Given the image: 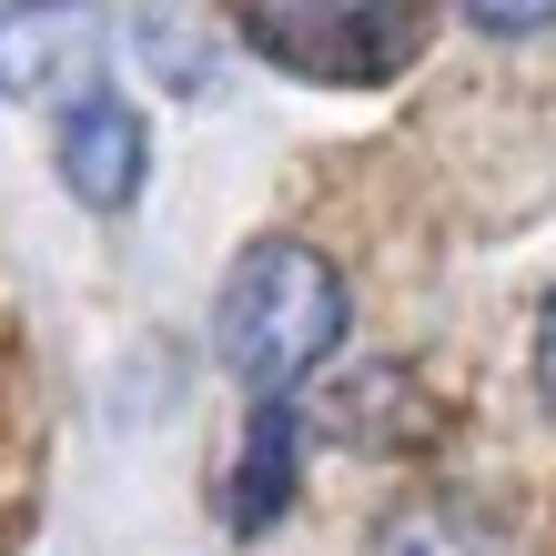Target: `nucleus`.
I'll use <instances>...</instances> for the list:
<instances>
[{
  "label": "nucleus",
  "mask_w": 556,
  "mask_h": 556,
  "mask_svg": "<svg viewBox=\"0 0 556 556\" xmlns=\"http://www.w3.org/2000/svg\"><path fill=\"white\" fill-rule=\"evenodd\" d=\"M304 425H314V435H334V445H354V455H425L455 415L425 395L415 365H354V375H334L304 405Z\"/></svg>",
  "instance_id": "nucleus-4"
},
{
  "label": "nucleus",
  "mask_w": 556,
  "mask_h": 556,
  "mask_svg": "<svg viewBox=\"0 0 556 556\" xmlns=\"http://www.w3.org/2000/svg\"><path fill=\"white\" fill-rule=\"evenodd\" d=\"M112 11L102 0H0V91L11 102H61L102 91Z\"/></svg>",
  "instance_id": "nucleus-3"
},
{
  "label": "nucleus",
  "mask_w": 556,
  "mask_h": 556,
  "mask_svg": "<svg viewBox=\"0 0 556 556\" xmlns=\"http://www.w3.org/2000/svg\"><path fill=\"white\" fill-rule=\"evenodd\" d=\"M293 485H304V405H293V395H253L243 445H233L223 496H213L223 536H274L293 516Z\"/></svg>",
  "instance_id": "nucleus-7"
},
{
  "label": "nucleus",
  "mask_w": 556,
  "mask_h": 556,
  "mask_svg": "<svg viewBox=\"0 0 556 556\" xmlns=\"http://www.w3.org/2000/svg\"><path fill=\"white\" fill-rule=\"evenodd\" d=\"M536 395L556 405V304H546V324H536Z\"/></svg>",
  "instance_id": "nucleus-10"
},
{
  "label": "nucleus",
  "mask_w": 556,
  "mask_h": 556,
  "mask_svg": "<svg viewBox=\"0 0 556 556\" xmlns=\"http://www.w3.org/2000/svg\"><path fill=\"white\" fill-rule=\"evenodd\" d=\"M41 485H51V395H41V354L30 334L0 324V556H21L41 527Z\"/></svg>",
  "instance_id": "nucleus-5"
},
{
  "label": "nucleus",
  "mask_w": 556,
  "mask_h": 556,
  "mask_svg": "<svg viewBox=\"0 0 556 556\" xmlns=\"http://www.w3.org/2000/svg\"><path fill=\"white\" fill-rule=\"evenodd\" d=\"M61 182H72L81 213H132L152 182V122L122 91H81L61 112Z\"/></svg>",
  "instance_id": "nucleus-6"
},
{
  "label": "nucleus",
  "mask_w": 556,
  "mask_h": 556,
  "mask_svg": "<svg viewBox=\"0 0 556 556\" xmlns=\"http://www.w3.org/2000/svg\"><path fill=\"white\" fill-rule=\"evenodd\" d=\"M375 556H516V536L466 496H415L375 527Z\"/></svg>",
  "instance_id": "nucleus-8"
},
{
  "label": "nucleus",
  "mask_w": 556,
  "mask_h": 556,
  "mask_svg": "<svg viewBox=\"0 0 556 556\" xmlns=\"http://www.w3.org/2000/svg\"><path fill=\"white\" fill-rule=\"evenodd\" d=\"M455 21L496 30V41H527V30H556V0H455Z\"/></svg>",
  "instance_id": "nucleus-9"
},
{
  "label": "nucleus",
  "mask_w": 556,
  "mask_h": 556,
  "mask_svg": "<svg viewBox=\"0 0 556 556\" xmlns=\"http://www.w3.org/2000/svg\"><path fill=\"white\" fill-rule=\"evenodd\" d=\"M243 51L293 81L375 91L425 51V0H243L233 11Z\"/></svg>",
  "instance_id": "nucleus-2"
},
{
  "label": "nucleus",
  "mask_w": 556,
  "mask_h": 556,
  "mask_svg": "<svg viewBox=\"0 0 556 556\" xmlns=\"http://www.w3.org/2000/svg\"><path fill=\"white\" fill-rule=\"evenodd\" d=\"M334 344H344V274L324 264V243H304V233L243 243L213 293L223 375L253 384V395H293L314 365H334Z\"/></svg>",
  "instance_id": "nucleus-1"
}]
</instances>
